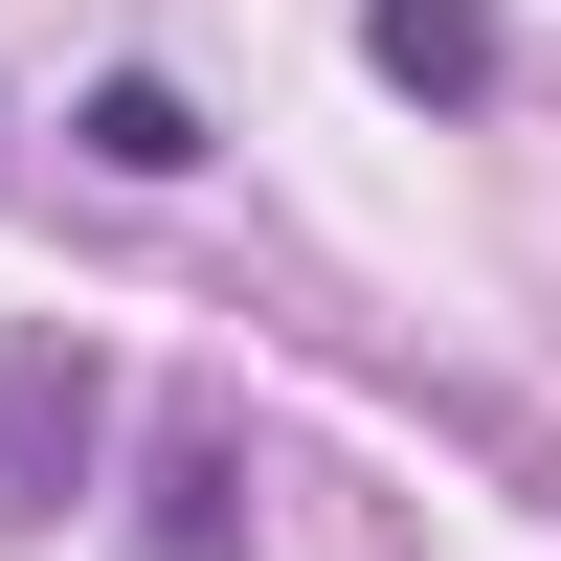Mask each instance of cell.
I'll return each mask as SVG.
<instances>
[{
    "instance_id": "obj_1",
    "label": "cell",
    "mask_w": 561,
    "mask_h": 561,
    "mask_svg": "<svg viewBox=\"0 0 561 561\" xmlns=\"http://www.w3.org/2000/svg\"><path fill=\"white\" fill-rule=\"evenodd\" d=\"M359 68L427 90V113H472V90L517 68V23H494V0H359Z\"/></svg>"
},
{
    "instance_id": "obj_2",
    "label": "cell",
    "mask_w": 561,
    "mask_h": 561,
    "mask_svg": "<svg viewBox=\"0 0 561 561\" xmlns=\"http://www.w3.org/2000/svg\"><path fill=\"white\" fill-rule=\"evenodd\" d=\"M90 158H113V180H180V158H203V113H180L158 68H113V90H90Z\"/></svg>"
}]
</instances>
